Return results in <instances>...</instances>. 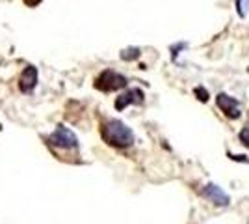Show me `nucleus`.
<instances>
[{
  "instance_id": "nucleus-1",
  "label": "nucleus",
  "mask_w": 249,
  "mask_h": 224,
  "mask_svg": "<svg viewBox=\"0 0 249 224\" xmlns=\"http://www.w3.org/2000/svg\"><path fill=\"white\" fill-rule=\"evenodd\" d=\"M101 137L112 148H130L134 144V133L121 120H106L101 125Z\"/></svg>"
},
{
  "instance_id": "nucleus-2",
  "label": "nucleus",
  "mask_w": 249,
  "mask_h": 224,
  "mask_svg": "<svg viewBox=\"0 0 249 224\" xmlns=\"http://www.w3.org/2000/svg\"><path fill=\"white\" fill-rule=\"evenodd\" d=\"M126 84H128L126 77L114 71V69H104V71H101V73L95 77V81H93L95 88H97L99 92H104V94L123 90V88H126Z\"/></svg>"
},
{
  "instance_id": "nucleus-3",
  "label": "nucleus",
  "mask_w": 249,
  "mask_h": 224,
  "mask_svg": "<svg viewBox=\"0 0 249 224\" xmlns=\"http://www.w3.org/2000/svg\"><path fill=\"white\" fill-rule=\"evenodd\" d=\"M47 144L52 146V148H60V149H78L80 142H78L76 135L69 127L58 125L51 137H47Z\"/></svg>"
},
{
  "instance_id": "nucleus-4",
  "label": "nucleus",
  "mask_w": 249,
  "mask_h": 224,
  "mask_svg": "<svg viewBox=\"0 0 249 224\" xmlns=\"http://www.w3.org/2000/svg\"><path fill=\"white\" fill-rule=\"evenodd\" d=\"M143 101H145L143 90H140V88H126L123 94H119V96L115 97V110L121 112L126 107H130V105H143Z\"/></svg>"
},
{
  "instance_id": "nucleus-5",
  "label": "nucleus",
  "mask_w": 249,
  "mask_h": 224,
  "mask_svg": "<svg viewBox=\"0 0 249 224\" xmlns=\"http://www.w3.org/2000/svg\"><path fill=\"white\" fill-rule=\"evenodd\" d=\"M216 105L223 112V116L229 120H240L242 118V110H240V101L234 97L227 96V94H218L216 96Z\"/></svg>"
},
{
  "instance_id": "nucleus-6",
  "label": "nucleus",
  "mask_w": 249,
  "mask_h": 224,
  "mask_svg": "<svg viewBox=\"0 0 249 224\" xmlns=\"http://www.w3.org/2000/svg\"><path fill=\"white\" fill-rule=\"evenodd\" d=\"M199 192H201L203 198H207V200H210L212 204L221 205V207L229 205V202H231V198H229L227 192L223 191L219 185H216V183H208V185H205Z\"/></svg>"
},
{
  "instance_id": "nucleus-7",
  "label": "nucleus",
  "mask_w": 249,
  "mask_h": 224,
  "mask_svg": "<svg viewBox=\"0 0 249 224\" xmlns=\"http://www.w3.org/2000/svg\"><path fill=\"white\" fill-rule=\"evenodd\" d=\"M37 77H39V73H37V67L36 65H26L22 69L21 77H19V90H21L22 94H32L36 90Z\"/></svg>"
},
{
  "instance_id": "nucleus-8",
  "label": "nucleus",
  "mask_w": 249,
  "mask_h": 224,
  "mask_svg": "<svg viewBox=\"0 0 249 224\" xmlns=\"http://www.w3.org/2000/svg\"><path fill=\"white\" fill-rule=\"evenodd\" d=\"M119 56H121V60H124V62H134V60H138L142 56V49L140 47H126V49L121 51Z\"/></svg>"
},
{
  "instance_id": "nucleus-9",
  "label": "nucleus",
  "mask_w": 249,
  "mask_h": 224,
  "mask_svg": "<svg viewBox=\"0 0 249 224\" xmlns=\"http://www.w3.org/2000/svg\"><path fill=\"white\" fill-rule=\"evenodd\" d=\"M194 96L197 97V101H201V103H207L208 99H210L208 90L207 88H203V86H196V88H194Z\"/></svg>"
},
{
  "instance_id": "nucleus-10",
  "label": "nucleus",
  "mask_w": 249,
  "mask_h": 224,
  "mask_svg": "<svg viewBox=\"0 0 249 224\" xmlns=\"http://www.w3.org/2000/svg\"><path fill=\"white\" fill-rule=\"evenodd\" d=\"M236 11H238V15L244 19V17H248V11H249V0H236Z\"/></svg>"
},
{
  "instance_id": "nucleus-11",
  "label": "nucleus",
  "mask_w": 249,
  "mask_h": 224,
  "mask_svg": "<svg viewBox=\"0 0 249 224\" xmlns=\"http://www.w3.org/2000/svg\"><path fill=\"white\" fill-rule=\"evenodd\" d=\"M238 139H240V142H242V146H246V148L249 149V127H244L240 131Z\"/></svg>"
},
{
  "instance_id": "nucleus-12",
  "label": "nucleus",
  "mask_w": 249,
  "mask_h": 224,
  "mask_svg": "<svg viewBox=\"0 0 249 224\" xmlns=\"http://www.w3.org/2000/svg\"><path fill=\"white\" fill-rule=\"evenodd\" d=\"M186 47H188L186 43H177V45H173V47H171V58H173V60H177L178 53H180L182 49H186Z\"/></svg>"
},
{
  "instance_id": "nucleus-13",
  "label": "nucleus",
  "mask_w": 249,
  "mask_h": 224,
  "mask_svg": "<svg viewBox=\"0 0 249 224\" xmlns=\"http://www.w3.org/2000/svg\"><path fill=\"white\" fill-rule=\"evenodd\" d=\"M227 155L231 161H236V163H249V157H246V155H232V153H227Z\"/></svg>"
},
{
  "instance_id": "nucleus-14",
  "label": "nucleus",
  "mask_w": 249,
  "mask_h": 224,
  "mask_svg": "<svg viewBox=\"0 0 249 224\" xmlns=\"http://www.w3.org/2000/svg\"><path fill=\"white\" fill-rule=\"evenodd\" d=\"M22 2H24V4L28 6V8H37V6L41 4L43 0H22Z\"/></svg>"
},
{
  "instance_id": "nucleus-15",
  "label": "nucleus",
  "mask_w": 249,
  "mask_h": 224,
  "mask_svg": "<svg viewBox=\"0 0 249 224\" xmlns=\"http://www.w3.org/2000/svg\"><path fill=\"white\" fill-rule=\"evenodd\" d=\"M248 71H249V67H248Z\"/></svg>"
}]
</instances>
